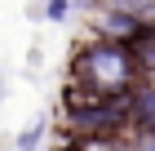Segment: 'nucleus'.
Wrapping results in <instances>:
<instances>
[{"label":"nucleus","instance_id":"nucleus-3","mask_svg":"<svg viewBox=\"0 0 155 151\" xmlns=\"http://www.w3.org/2000/svg\"><path fill=\"white\" fill-rule=\"evenodd\" d=\"M133 102V133H146V138H155V84L137 80L129 93Z\"/></svg>","mask_w":155,"mask_h":151},{"label":"nucleus","instance_id":"nucleus-4","mask_svg":"<svg viewBox=\"0 0 155 151\" xmlns=\"http://www.w3.org/2000/svg\"><path fill=\"white\" fill-rule=\"evenodd\" d=\"M129 53L137 62V76H155V22H142L129 40Z\"/></svg>","mask_w":155,"mask_h":151},{"label":"nucleus","instance_id":"nucleus-5","mask_svg":"<svg viewBox=\"0 0 155 151\" xmlns=\"http://www.w3.org/2000/svg\"><path fill=\"white\" fill-rule=\"evenodd\" d=\"M137 27H142V18H129V13H102V18H97V40H115V45H129Z\"/></svg>","mask_w":155,"mask_h":151},{"label":"nucleus","instance_id":"nucleus-2","mask_svg":"<svg viewBox=\"0 0 155 151\" xmlns=\"http://www.w3.org/2000/svg\"><path fill=\"white\" fill-rule=\"evenodd\" d=\"M71 84H84V89L102 93V98L133 93V84H137V62H133L129 45L89 40V45L75 49V58H71Z\"/></svg>","mask_w":155,"mask_h":151},{"label":"nucleus","instance_id":"nucleus-6","mask_svg":"<svg viewBox=\"0 0 155 151\" xmlns=\"http://www.w3.org/2000/svg\"><path fill=\"white\" fill-rule=\"evenodd\" d=\"M107 13H129V18H142V22H155V0H102Z\"/></svg>","mask_w":155,"mask_h":151},{"label":"nucleus","instance_id":"nucleus-10","mask_svg":"<svg viewBox=\"0 0 155 151\" xmlns=\"http://www.w3.org/2000/svg\"><path fill=\"white\" fill-rule=\"evenodd\" d=\"M58 151H84V147H80V142H71V147H58Z\"/></svg>","mask_w":155,"mask_h":151},{"label":"nucleus","instance_id":"nucleus-8","mask_svg":"<svg viewBox=\"0 0 155 151\" xmlns=\"http://www.w3.org/2000/svg\"><path fill=\"white\" fill-rule=\"evenodd\" d=\"M36 142H40V129H31V133H22V138H18V147H22V151H31Z\"/></svg>","mask_w":155,"mask_h":151},{"label":"nucleus","instance_id":"nucleus-7","mask_svg":"<svg viewBox=\"0 0 155 151\" xmlns=\"http://www.w3.org/2000/svg\"><path fill=\"white\" fill-rule=\"evenodd\" d=\"M71 5H75V0H49V9H45V13H49V22H62Z\"/></svg>","mask_w":155,"mask_h":151},{"label":"nucleus","instance_id":"nucleus-1","mask_svg":"<svg viewBox=\"0 0 155 151\" xmlns=\"http://www.w3.org/2000/svg\"><path fill=\"white\" fill-rule=\"evenodd\" d=\"M124 129H133V102L129 93L102 98V93L71 84L67 89V133L75 142H97V138H124Z\"/></svg>","mask_w":155,"mask_h":151},{"label":"nucleus","instance_id":"nucleus-9","mask_svg":"<svg viewBox=\"0 0 155 151\" xmlns=\"http://www.w3.org/2000/svg\"><path fill=\"white\" fill-rule=\"evenodd\" d=\"M75 5H80V9H93V5H102V0H75Z\"/></svg>","mask_w":155,"mask_h":151}]
</instances>
